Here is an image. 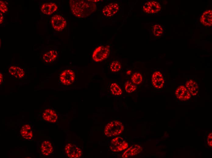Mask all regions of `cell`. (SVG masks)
<instances>
[{"mask_svg":"<svg viewBox=\"0 0 212 158\" xmlns=\"http://www.w3.org/2000/svg\"><path fill=\"white\" fill-rule=\"evenodd\" d=\"M124 129L122 123L118 121H113L108 123L105 126L104 133L108 137L118 136L121 134Z\"/></svg>","mask_w":212,"mask_h":158,"instance_id":"cell-2","label":"cell"},{"mask_svg":"<svg viewBox=\"0 0 212 158\" xmlns=\"http://www.w3.org/2000/svg\"><path fill=\"white\" fill-rule=\"evenodd\" d=\"M75 75L72 70L67 69L63 71L61 74L60 80L63 84L68 85L72 84L75 79Z\"/></svg>","mask_w":212,"mask_h":158,"instance_id":"cell-8","label":"cell"},{"mask_svg":"<svg viewBox=\"0 0 212 158\" xmlns=\"http://www.w3.org/2000/svg\"><path fill=\"white\" fill-rule=\"evenodd\" d=\"M69 5L71 12L75 16L79 18L86 17L96 9V5L88 0H70Z\"/></svg>","mask_w":212,"mask_h":158,"instance_id":"cell-1","label":"cell"},{"mask_svg":"<svg viewBox=\"0 0 212 158\" xmlns=\"http://www.w3.org/2000/svg\"><path fill=\"white\" fill-rule=\"evenodd\" d=\"M57 9L58 6L55 3L51 2L43 4L41 7V10L44 14L50 15L55 12Z\"/></svg>","mask_w":212,"mask_h":158,"instance_id":"cell-14","label":"cell"},{"mask_svg":"<svg viewBox=\"0 0 212 158\" xmlns=\"http://www.w3.org/2000/svg\"><path fill=\"white\" fill-rule=\"evenodd\" d=\"M65 153L70 158H78L82 154L81 149L75 145L68 143L65 148Z\"/></svg>","mask_w":212,"mask_h":158,"instance_id":"cell-6","label":"cell"},{"mask_svg":"<svg viewBox=\"0 0 212 158\" xmlns=\"http://www.w3.org/2000/svg\"><path fill=\"white\" fill-rule=\"evenodd\" d=\"M176 98L179 100L185 101L189 99L191 94L185 86L181 85L179 86L175 92Z\"/></svg>","mask_w":212,"mask_h":158,"instance_id":"cell-9","label":"cell"},{"mask_svg":"<svg viewBox=\"0 0 212 158\" xmlns=\"http://www.w3.org/2000/svg\"><path fill=\"white\" fill-rule=\"evenodd\" d=\"M42 116L45 120L52 123L56 122L58 119V116L56 112L54 110L49 108L44 111Z\"/></svg>","mask_w":212,"mask_h":158,"instance_id":"cell-13","label":"cell"},{"mask_svg":"<svg viewBox=\"0 0 212 158\" xmlns=\"http://www.w3.org/2000/svg\"><path fill=\"white\" fill-rule=\"evenodd\" d=\"M119 8V5L117 3H111L104 7L102 12L103 15L106 17H111L117 13Z\"/></svg>","mask_w":212,"mask_h":158,"instance_id":"cell-10","label":"cell"},{"mask_svg":"<svg viewBox=\"0 0 212 158\" xmlns=\"http://www.w3.org/2000/svg\"><path fill=\"white\" fill-rule=\"evenodd\" d=\"M131 80L133 83L136 84H139L141 83L143 81L142 76L139 73H134L132 76Z\"/></svg>","mask_w":212,"mask_h":158,"instance_id":"cell-22","label":"cell"},{"mask_svg":"<svg viewBox=\"0 0 212 158\" xmlns=\"http://www.w3.org/2000/svg\"><path fill=\"white\" fill-rule=\"evenodd\" d=\"M152 82L153 86L156 88L160 89L164 86V81L163 76L159 71L154 72L152 77Z\"/></svg>","mask_w":212,"mask_h":158,"instance_id":"cell-11","label":"cell"},{"mask_svg":"<svg viewBox=\"0 0 212 158\" xmlns=\"http://www.w3.org/2000/svg\"><path fill=\"white\" fill-rule=\"evenodd\" d=\"M10 74L14 77L18 78L23 77L25 75V71L22 68L16 66H11L9 69Z\"/></svg>","mask_w":212,"mask_h":158,"instance_id":"cell-17","label":"cell"},{"mask_svg":"<svg viewBox=\"0 0 212 158\" xmlns=\"http://www.w3.org/2000/svg\"><path fill=\"white\" fill-rule=\"evenodd\" d=\"M88 1H90V2H97L100 1V0H88Z\"/></svg>","mask_w":212,"mask_h":158,"instance_id":"cell-31","label":"cell"},{"mask_svg":"<svg viewBox=\"0 0 212 158\" xmlns=\"http://www.w3.org/2000/svg\"><path fill=\"white\" fill-rule=\"evenodd\" d=\"M110 89L112 94L114 95H119L122 93L121 89L116 83H114L111 84Z\"/></svg>","mask_w":212,"mask_h":158,"instance_id":"cell-21","label":"cell"},{"mask_svg":"<svg viewBox=\"0 0 212 158\" xmlns=\"http://www.w3.org/2000/svg\"><path fill=\"white\" fill-rule=\"evenodd\" d=\"M109 52V46H99L94 51L92 55V59L95 62L101 61L107 58Z\"/></svg>","mask_w":212,"mask_h":158,"instance_id":"cell-3","label":"cell"},{"mask_svg":"<svg viewBox=\"0 0 212 158\" xmlns=\"http://www.w3.org/2000/svg\"><path fill=\"white\" fill-rule=\"evenodd\" d=\"M212 11L208 10L205 11L202 15L200 21L202 24L206 26H210L212 25Z\"/></svg>","mask_w":212,"mask_h":158,"instance_id":"cell-16","label":"cell"},{"mask_svg":"<svg viewBox=\"0 0 212 158\" xmlns=\"http://www.w3.org/2000/svg\"><path fill=\"white\" fill-rule=\"evenodd\" d=\"M0 84H1V83H2V80H3L2 75V74L1 73H0Z\"/></svg>","mask_w":212,"mask_h":158,"instance_id":"cell-29","label":"cell"},{"mask_svg":"<svg viewBox=\"0 0 212 158\" xmlns=\"http://www.w3.org/2000/svg\"><path fill=\"white\" fill-rule=\"evenodd\" d=\"M131 70H128L127 71L126 74H127L129 75L131 74Z\"/></svg>","mask_w":212,"mask_h":158,"instance_id":"cell-30","label":"cell"},{"mask_svg":"<svg viewBox=\"0 0 212 158\" xmlns=\"http://www.w3.org/2000/svg\"><path fill=\"white\" fill-rule=\"evenodd\" d=\"M153 32L154 35L156 37H159L163 33V29L162 27L159 24L154 25L153 28Z\"/></svg>","mask_w":212,"mask_h":158,"instance_id":"cell-23","label":"cell"},{"mask_svg":"<svg viewBox=\"0 0 212 158\" xmlns=\"http://www.w3.org/2000/svg\"><path fill=\"white\" fill-rule=\"evenodd\" d=\"M0 10L2 13H5L8 11L7 7L5 3L2 1H0Z\"/></svg>","mask_w":212,"mask_h":158,"instance_id":"cell-26","label":"cell"},{"mask_svg":"<svg viewBox=\"0 0 212 158\" xmlns=\"http://www.w3.org/2000/svg\"><path fill=\"white\" fill-rule=\"evenodd\" d=\"M142 150L141 146L137 145H133L126 149L123 153V158H128L129 156H133L140 153Z\"/></svg>","mask_w":212,"mask_h":158,"instance_id":"cell-12","label":"cell"},{"mask_svg":"<svg viewBox=\"0 0 212 158\" xmlns=\"http://www.w3.org/2000/svg\"><path fill=\"white\" fill-rule=\"evenodd\" d=\"M51 23L54 29L58 31L62 30L66 25L65 19L58 15H55L51 18Z\"/></svg>","mask_w":212,"mask_h":158,"instance_id":"cell-7","label":"cell"},{"mask_svg":"<svg viewBox=\"0 0 212 158\" xmlns=\"http://www.w3.org/2000/svg\"><path fill=\"white\" fill-rule=\"evenodd\" d=\"M0 24L2 22L3 20V16L2 14L0 12Z\"/></svg>","mask_w":212,"mask_h":158,"instance_id":"cell-28","label":"cell"},{"mask_svg":"<svg viewBox=\"0 0 212 158\" xmlns=\"http://www.w3.org/2000/svg\"><path fill=\"white\" fill-rule=\"evenodd\" d=\"M161 7L158 2L150 1L145 3L142 6V9L146 13L152 14L157 13L160 11Z\"/></svg>","mask_w":212,"mask_h":158,"instance_id":"cell-5","label":"cell"},{"mask_svg":"<svg viewBox=\"0 0 212 158\" xmlns=\"http://www.w3.org/2000/svg\"><path fill=\"white\" fill-rule=\"evenodd\" d=\"M128 143L122 138L118 136L112 139L111 142L110 147L113 152L122 151L127 149Z\"/></svg>","mask_w":212,"mask_h":158,"instance_id":"cell-4","label":"cell"},{"mask_svg":"<svg viewBox=\"0 0 212 158\" xmlns=\"http://www.w3.org/2000/svg\"><path fill=\"white\" fill-rule=\"evenodd\" d=\"M186 87L192 96L197 95L199 89L198 84L195 81L192 80L188 81L186 83Z\"/></svg>","mask_w":212,"mask_h":158,"instance_id":"cell-15","label":"cell"},{"mask_svg":"<svg viewBox=\"0 0 212 158\" xmlns=\"http://www.w3.org/2000/svg\"><path fill=\"white\" fill-rule=\"evenodd\" d=\"M136 88V86L129 81L126 82L125 84V88L128 93H131L134 91Z\"/></svg>","mask_w":212,"mask_h":158,"instance_id":"cell-25","label":"cell"},{"mask_svg":"<svg viewBox=\"0 0 212 158\" xmlns=\"http://www.w3.org/2000/svg\"><path fill=\"white\" fill-rule=\"evenodd\" d=\"M57 56V52L55 50H51L43 54V59L45 62L50 63L55 60Z\"/></svg>","mask_w":212,"mask_h":158,"instance_id":"cell-20","label":"cell"},{"mask_svg":"<svg viewBox=\"0 0 212 158\" xmlns=\"http://www.w3.org/2000/svg\"><path fill=\"white\" fill-rule=\"evenodd\" d=\"M53 150L52 145L49 141H45L42 143L41 145V151L43 155L48 156L51 153Z\"/></svg>","mask_w":212,"mask_h":158,"instance_id":"cell-19","label":"cell"},{"mask_svg":"<svg viewBox=\"0 0 212 158\" xmlns=\"http://www.w3.org/2000/svg\"><path fill=\"white\" fill-rule=\"evenodd\" d=\"M121 68V64L117 61H113L110 64V68L112 72H117L120 70Z\"/></svg>","mask_w":212,"mask_h":158,"instance_id":"cell-24","label":"cell"},{"mask_svg":"<svg viewBox=\"0 0 212 158\" xmlns=\"http://www.w3.org/2000/svg\"><path fill=\"white\" fill-rule=\"evenodd\" d=\"M208 145L210 147L212 146V133H210L208 135L207 139Z\"/></svg>","mask_w":212,"mask_h":158,"instance_id":"cell-27","label":"cell"},{"mask_svg":"<svg viewBox=\"0 0 212 158\" xmlns=\"http://www.w3.org/2000/svg\"><path fill=\"white\" fill-rule=\"evenodd\" d=\"M20 132L22 136L25 139L30 140L33 138L32 129L29 125H23L21 129Z\"/></svg>","mask_w":212,"mask_h":158,"instance_id":"cell-18","label":"cell"}]
</instances>
